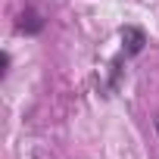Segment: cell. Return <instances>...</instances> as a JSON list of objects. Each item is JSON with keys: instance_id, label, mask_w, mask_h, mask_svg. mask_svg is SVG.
Wrapping results in <instances>:
<instances>
[{"instance_id": "1", "label": "cell", "mask_w": 159, "mask_h": 159, "mask_svg": "<svg viewBox=\"0 0 159 159\" xmlns=\"http://www.w3.org/2000/svg\"><path fill=\"white\" fill-rule=\"evenodd\" d=\"M44 25H47V19H44L34 7H25V10L19 13V22H16V28H19L22 34H41Z\"/></svg>"}, {"instance_id": "3", "label": "cell", "mask_w": 159, "mask_h": 159, "mask_svg": "<svg viewBox=\"0 0 159 159\" xmlns=\"http://www.w3.org/2000/svg\"><path fill=\"white\" fill-rule=\"evenodd\" d=\"M0 62H3V69H0V72L7 75V72H10V53H3V59H0Z\"/></svg>"}, {"instance_id": "2", "label": "cell", "mask_w": 159, "mask_h": 159, "mask_svg": "<svg viewBox=\"0 0 159 159\" xmlns=\"http://www.w3.org/2000/svg\"><path fill=\"white\" fill-rule=\"evenodd\" d=\"M122 41H125V56H137L143 50V44H147V34L137 25H125L122 28Z\"/></svg>"}, {"instance_id": "4", "label": "cell", "mask_w": 159, "mask_h": 159, "mask_svg": "<svg viewBox=\"0 0 159 159\" xmlns=\"http://www.w3.org/2000/svg\"><path fill=\"white\" fill-rule=\"evenodd\" d=\"M156 131H159V119H156Z\"/></svg>"}]
</instances>
